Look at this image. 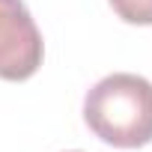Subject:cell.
<instances>
[{"label":"cell","mask_w":152,"mask_h":152,"mask_svg":"<svg viewBox=\"0 0 152 152\" xmlns=\"http://www.w3.org/2000/svg\"><path fill=\"white\" fill-rule=\"evenodd\" d=\"M84 122L107 146H146L152 140V84L131 72L102 78L84 99Z\"/></svg>","instance_id":"6da1fadb"},{"label":"cell","mask_w":152,"mask_h":152,"mask_svg":"<svg viewBox=\"0 0 152 152\" xmlns=\"http://www.w3.org/2000/svg\"><path fill=\"white\" fill-rule=\"evenodd\" d=\"M45 57L42 33L24 0H0V78L27 81Z\"/></svg>","instance_id":"7a4b0ae2"},{"label":"cell","mask_w":152,"mask_h":152,"mask_svg":"<svg viewBox=\"0 0 152 152\" xmlns=\"http://www.w3.org/2000/svg\"><path fill=\"white\" fill-rule=\"evenodd\" d=\"M125 24H152V0H107Z\"/></svg>","instance_id":"3957f363"}]
</instances>
